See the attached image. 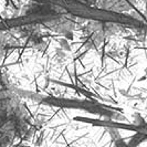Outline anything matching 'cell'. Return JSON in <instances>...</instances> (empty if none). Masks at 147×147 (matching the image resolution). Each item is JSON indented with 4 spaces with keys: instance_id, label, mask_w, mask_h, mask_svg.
I'll return each instance as SVG.
<instances>
[{
    "instance_id": "1",
    "label": "cell",
    "mask_w": 147,
    "mask_h": 147,
    "mask_svg": "<svg viewBox=\"0 0 147 147\" xmlns=\"http://www.w3.org/2000/svg\"><path fill=\"white\" fill-rule=\"evenodd\" d=\"M137 135H138L140 138H147V124L140 128L138 133H137Z\"/></svg>"
}]
</instances>
